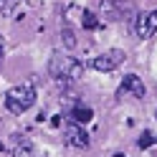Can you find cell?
<instances>
[{
    "mask_svg": "<svg viewBox=\"0 0 157 157\" xmlns=\"http://www.w3.org/2000/svg\"><path fill=\"white\" fill-rule=\"evenodd\" d=\"M0 152H3V144H0Z\"/></svg>",
    "mask_w": 157,
    "mask_h": 157,
    "instance_id": "obj_14",
    "label": "cell"
},
{
    "mask_svg": "<svg viewBox=\"0 0 157 157\" xmlns=\"http://www.w3.org/2000/svg\"><path fill=\"white\" fill-rule=\"evenodd\" d=\"M3 56H5V46H3V36H0V61H3Z\"/></svg>",
    "mask_w": 157,
    "mask_h": 157,
    "instance_id": "obj_13",
    "label": "cell"
},
{
    "mask_svg": "<svg viewBox=\"0 0 157 157\" xmlns=\"http://www.w3.org/2000/svg\"><path fill=\"white\" fill-rule=\"evenodd\" d=\"M144 91H147V89H144V81H142V78L137 76V74H127L117 94H119V96H134V99H142Z\"/></svg>",
    "mask_w": 157,
    "mask_h": 157,
    "instance_id": "obj_6",
    "label": "cell"
},
{
    "mask_svg": "<svg viewBox=\"0 0 157 157\" xmlns=\"http://www.w3.org/2000/svg\"><path fill=\"white\" fill-rule=\"evenodd\" d=\"M124 61H127V56H124L122 48H109V51L99 53L91 61V68H96V71H101V74H109V71H117Z\"/></svg>",
    "mask_w": 157,
    "mask_h": 157,
    "instance_id": "obj_3",
    "label": "cell"
},
{
    "mask_svg": "<svg viewBox=\"0 0 157 157\" xmlns=\"http://www.w3.org/2000/svg\"><path fill=\"white\" fill-rule=\"evenodd\" d=\"M63 134H66V142L71 147H76V150H86V147H89V134H86V129L81 124H76L74 119L66 124Z\"/></svg>",
    "mask_w": 157,
    "mask_h": 157,
    "instance_id": "obj_5",
    "label": "cell"
},
{
    "mask_svg": "<svg viewBox=\"0 0 157 157\" xmlns=\"http://www.w3.org/2000/svg\"><path fill=\"white\" fill-rule=\"evenodd\" d=\"M71 119L76 122V124H86V122H91L94 119V109L91 106H86V104H81V101H76L74 104V109H71Z\"/></svg>",
    "mask_w": 157,
    "mask_h": 157,
    "instance_id": "obj_7",
    "label": "cell"
},
{
    "mask_svg": "<svg viewBox=\"0 0 157 157\" xmlns=\"http://www.w3.org/2000/svg\"><path fill=\"white\" fill-rule=\"evenodd\" d=\"M36 104V86L33 84H18L5 94V109L10 114H25Z\"/></svg>",
    "mask_w": 157,
    "mask_h": 157,
    "instance_id": "obj_2",
    "label": "cell"
},
{
    "mask_svg": "<svg viewBox=\"0 0 157 157\" xmlns=\"http://www.w3.org/2000/svg\"><path fill=\"white\" fill-rule=\"evenodd\" d=\"M18 5H21V0H3V5H0V13H3V15H10Z\"/></svg>",
    "mask_w": 157,
    "mask_h": 157,
    "instance_id": "obj_11",
    "label": "cell"
},
{
    "mask_svg": "<svg viewBox=\"0 0 157 157\" xmlns=\"http://www.w3.org/2000/svg\"><path fill=\"white\" fill-rule=\"evenodd\" d=\"M48 74H51L58 84L71 86L84 76V63L78 61V58H74V56L58 51V53L51 56V61H48Z\"/></svg>",
    "mask_w": 157,
    "mask_h": 157,
    "instance_id": "obj_1",
    "label": "cell"
},
{
    "mask_svg": "<svg viewBox=\"0 0 157 157\" xmlns=\"http://www.w3.org/2000/svg\"><path fill=\"white\" fill-rule=\"evenodd\" d=\"M134 33L142 38V41H150V38L157 33V10H144L137 15L134 21Z\"/></svg>",
    "mask_w": 157,
    "mask_h": 157,
    "instance_id": "obj_4",
    "label": "cell"
},
{
    "mask_svg": "<svg viewBox=\"0 0 157 157\" xmlns=\"http://www.w3.org/2000/svg\"><path fill=\"white\" fill-rule=\"evenodd\" d=\"M152 142H155L152 132H142V134H140V142H137V144H140L142 150H147V147H152Z\"/></svg>",
    "mask_w": 157,
    "mask_h": 157,
    "instance_id": "obj_12",
    "label": "cell"
},
{
    "mask_svg": "<svg viewBox=\"0 0 157 157\" xmlns=\"http://www.w3.org/2000/svg\"><path fill=\"white\" fill-rule=\"evenodd\" d=\"M61 41H63V46L68 48V51H74V48H76L78 41H76V33L71 31V25H63L61 28Z\"/></svg>",
    "mask_w": 157,
    "mask_h": 157,
    "instance_id": "obj_9",
    "label": "cell"
},
{
    "mask_svg": "<svg viewBox=\"0 0 157 157\" xmlns=\"http://www.w3.org/2000/svg\"><path fill=\"white\" fill-rule=\"evenodd\" d=\"M13 157H33V142L31 140H15V147H13Z\"/></svg>",
    "mask_w": 157,
    "mask_h": 157,
    "instance_id": "obj_8",
    "label": "cell"
},
{
    "mask_svg": "<svg viewBox=\"0 0 157 157\" xmlns=\"http://www.w3.org/2000/svg\"><path fill=\"white\" fill-rule=\"evenodd\" d=\"M117 157H119V155H117Z\"/></svg>",
    "mask_w": 157,
    "mask_h": 157,
    "instance_id": "obj_15",
    "label": "cell"
},
{
    "mask_svg": "<svg viewBox=\"0 0 157 157\" xmlns=\"http://www.w3.org/2000/svg\"><path fill=\"white\" fill-rule=\"evenodd\" d=\"M78 21H81V25L86 28V31H94V28H99V18H96L91 10H81V18H78Z\"/></svg>",
    "mask_w": 157,
    "mask_h": 157,
    "instance_id": "obj_10",
    "label": "cell"
}]
</instances>
